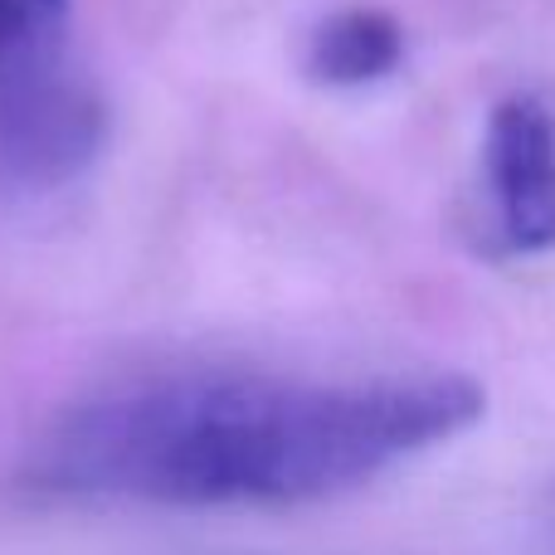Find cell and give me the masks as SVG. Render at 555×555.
I'll return each mask as SVG.
<instances>
[{"instance_id":"1","label":"cell","mask_w":555,"mask_h":555,"mask_svg":"<svg viewBox=\"0 0 555 555\" xmlns=\"http://www.w3.org/2000/svg\"><path fill=\"white\" fill-rule=\"evenodd\" d=\"M482 410V385L453 371H166L49 414L25 443L20 488L171 512L307 507L459 439Z\"/></svg>"},{"instance_id":"2","label":"cell","mask_w":555,"mask_h":555,"mask_svg":"<svg viewBox=\"0 0 555 555\" xmlns=\"http://www.w3.org/2000/svg\"><path fill=\"white\" fill-rule=\"evenodd\" d=\"M103 142V103L68 39V0H0V181L59 191Z\"/></svg>"},{"instance_id":"3","label":"cell","mask_w":555,"mask_h":555,"mask_svg":"<svg viewBox=\"0 0 555 555\" xmlns=\"http://www.w3.org/2000/svg\"><path fill=\"white\" fill-rule=\"evenodd\" d=\"M482 181L502 254L555 249V117L541 98L517 93L492 107Z\"/></svg>"},{"instance_id":"4","label":"cell","mask_w":555,"mask_h":555,"mask_svg":"<svg viewBox=\"0 0 555 555\" xmlns=\"http://www.w3.org/2000/svg\"><path fill=\"white\" fill-rule=\"evenodd\" d=\"M404 64V29L380 10H336L312 29L307 68L317 83L365 88Z\"/></svg>"}]
</instances>
